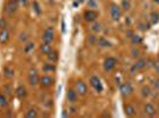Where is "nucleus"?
Listing matches in <instances>:
<instances>
[{"mask_svg": "<svg viewBox=\"0 0 159 118\" xmlns=\"http://www.w3.org/2000/svg\"><path fill=\"white\" fill-rule=\"evenodd\" d=\"M89 84H90V86L94 88L96 92L100 93V92L103 91V85L101 83V79L97 76H92L90 79H89Z\"/></svg>", "mask_w": 159, "mask_h": 118, "instance_id": "1", "label": "nucleus"}, {"mask_svg": "<svg viewBox=\"0 0 159 118\" xmlns=\"http://www.w3.org/2000/svg\"><path fill=\"white\" fill-rule=\"evenodd\" d=\"M118 64V60H116V58L114 57H108L105 59V62H103V68H105V71L106 72H111L113 71L115 66Z\"/></svg>", "mask_w": 159, "mask_h": 118, "instance_id": "2", "label": "nucleus"}, {"mask_svg": "<svg viewBox=\"0 0 159 118\" xmlns=\"http://www.w3.org/2000/svg\"><path fill=\"white\" fill-rule=\"evenodd\" d=\"M109 13H111V17L114 21H118L119 19L121 18V7L116 5V4H112L111 5V8H109Z\"/></svg>", "mask_w": 159, "mask_h": 118, "instance_id": "3", "label": "nucleus"}, {"mask_svg": "<svg viewBox=\"0 0 159 118\" xmlns=\"http://www.w3.org/2000/svg\"><path fill=\"white\" fill-rule=\"evenodd\" d=\"M75 90L77 92V95L80 96H86L88 92V86L83 80H77L75 83Z\"/></svg>", "mask_w": 159, "mask_h": 118, "instance_id": "4", "label": "nucleus"}, {"mask_svg": "<svg viewBox=\"0 0 159 118\" xmlns=\"http://www.w3.org/2000/svg\"><path fill=\"white\" fill-rule=\"evenodd\" d=\"M18 6H19V1H18V0H8L6 6H5V12L8 13V14H13L17 11Z\"/></svg>", "mask_w": 159, "mask_h": 118, "instance_id": "5", "label": "nucleus"}, {"mask_svg": "<svg viewBox=\"0 0 159 118\" xmlns=\"http://www.w3.org/2000/svg\"><path fill=\"white\" fill-rule=\"evenodd\" d=\"M120 92L124 97H130L133 93V87L130 83H122L120 85Z\"/></svg>", "mask_w": 159, "mask_h": 118, "instance_id": "6", "label": "nucleus"}, {"mask_svg": "<svg viewBox=\"0 0 159 118\" xmlns=\"http://www.w3.org/2000/svg\"><path fill=\"white\" fill-rule=\"evenodd\" d=\"M42 39H43V43H49L51 44V42L54 40V28L52 27H48L43 36H42Z\"/></svg>", "mask_w": 159, "mask_h": 118, "instance_id": "7", "label": "nucleus"}, {"mask_svg": "<svg viewBox=\"0 0 159 118\" xmlns=\"http://www.w3.org/2000/svg\"><path fill=\"white\" fill-rule=\"evenodd\" d=\"M146 65H147V60H146V59H144V58L138 59V60L135 62V64H133V66L131 67V72L134 73V72H137L139 70H143L144 67H146Z\"/></svg>", "mask_w": 159, "mask_h": 118, "instance_id": "8", "label": "nucleus"}, {"mask_svg": "<svg viewBox=\"0 0 159 118\" xmlns=\"http://www.w3.org/2000/svg\"><path fill=\"white\" fill-rule=\"evenodd\" d=\"M83 17H84V20H86V21H88V23H93V21H95L96 19H97L99 13H97L96 11H94V9H88V11L84 12Z\"/></svg>", "mask_w": 159, "mask_h": 118, "instance_id": "9", "label": "nucleus"}, {"mask_svg": "<svg viewBox=\"0 0 159 118\" xmlns=\"http://www.w3.org/2000/svg\"><path fill=\"white\" fill-rule=\"evenodd\" d=\"M124 111H125V115L128 116V117H133L137 115V110H135V107L130 104V103H125L124 104Z\"/></svg>", "mask_w": 159, "mask_h": 118, "instance_id": "10", "label": "nucleus"}, {"mask_svg": "<svg viewBox=\"0 0 159 118\" xmlns=\"http://www.w3.org/2000/svg\"><path fill=\"white\" fill-rule=\"evenodd\" d=\"M144 111H145V113H146L147 116H150V117H153V116L157 115L156 107H154V105L151 104V103H146V104H145V106H144Z\"/></svg>", "mask_w": 159, "mask_h": 118, "instance_id": "11", "label": "nucleus"}, {"mask_svg": "<svg viewBox=\"0 0 159 118\" xmlns=\"http://www.w3.org/2000/svg\"><path fill=\"white\" fill-rule=\"evenodd\" d=\"M67 99L69 103H75L77 101V92L74 88H68L67 91Z\"/></svg>", "mask_w": 159, "mask_h": 118, "instance_id": "12", "label": "nucleus"}, {"mask_svg": "<svg viewBox=\"0 0 159 118\" xmlns=\"http://www.w3.org/2000/svg\"><path fill=\"white\" fill-rule=\"evenodd\" d=\"M52 83H54V78H51L50 76H43L41 78V80H39V84H41L42 86H44V87L51 86Z\"/></svg>", "mask_w": 159, "mask_h": 118, "instance_id": "13", "label": "nucleus"}, {"mask_svg": "<svg viewBox=\"0 0 159 118\" xmlns=\"http://www.w3.org/2000/svg\"><path fill=\"white\" fill-rule=\"evenodd\" d=\"M10 39V33L6 28H3L1 31H0V43L1 44H6Z\"/></svg>", "mask_w": 159, "mask_h": 118, "instance_id": "14", "label": "nucleus"}, {"mask_svg": "<svg viewBox=\"0 0 159 118\" xmlns=\"http://www.w3.org/2000/svg\"><path fill=\"white\" fill-rule=\"evenodd\" d=\"M16 95H17V97L19 98V99H24V98L26 97V95H27V91H26V88L24 86H18L17 90H16Z\"/></svg>", "mask_w": 159, "mask_h": 118, "instance_id": "15", "label": "nucleus"}, {"mask_svg": "<svg viewBox=\"0 0 159 118\" xmlns=\"http://www.w3.org/2000/svg\"><path fill=\"white\" fill-rule=\"evenodd\" d=\"M97 45L100 46V47H111V46H112L111 42L107 40L105 37H101V38L97 39Z\"/></svg>", "mask_w": 159, "mask_h": 118, "instance_id": "16", "label": "nucleus"}, {"mask_svg": "<svg viewBox=\"0 0 159 118\" xmlns=\"http://www.w3.org/2000/svg\"><path fill=\"white\" fill-rule=\"evenodd\" d=\"M51 51H52V47H51V45L49 44V43H43L41 45V52L43 54H49Z\"/></svg>", "mask_w": 159, "mask_h": 118, "instance_id": "17", "label": "nucleus"}, {"mask_svg": "<svg viewBox=\"0 0 159 118\" xmlns=\"http://www.w3.org/2000/svg\"><path fill=\"white\" fill-rule=\"evenodd\" d=\"M39 80H41V78H39L38 74H29V83H30V85L35 86V85L39 84Z\"/></svg>", "mask_w": 159, "mask_h": 118, "instance_id": "18", "label": "nucleus"}, {"mask_svg": "<svg viewBox=\"0 0 159 118\" xmlns=\"http://www.w3.org/2000/svg\"><path fill=\"white\" fill-rule=\"evenodd\" d=\"M130 39H131V44L132 45H140L143 43V38L140 36H138V34H133Z\"/></svg>", "mask_w": 159, "mask_h": 118, "instance_id": "19", "label": "nucleus"}, {"mask_svg": "<svg viewBox=\"0 0 159 118\" xmlns=\"http://www.w3.org/2000/svg\"><path fill=\"white\" fill-rule=\"evenodd\" d=\"M46 56H48V60L50 62V63H52V64L58 60V53L56 51H51L50 53L46 54Z\"/></svg>", "mask_w": 159, "mask_h": 118, "instance_id": "20", "label": "nucleus"}, {"mask_svg": "<svg viewBox=\"0 0 159 118\" xmlns=\"http://www.w3.org/2000/svg\"><path fill=\"white\" fill-rule=\"evenodd\" d=\"M131 0H122L121 1V5H120V7H121V9H124V11H130L131 9Z\"/></svg>", "mask_w": 159, "mask_h": 118, "instance_id": "21", "label": "nucleus"}, {"mask_svg": "<svg viewBox=\"0 0 159 118\" xmlns=\"http://www.w3.org/2000/svg\"><path fill=\"white\" fill-rule=\"evenodd\" d=\"M141 96L145 97V98H147V97L151 96V88H150V86L145 85V86L141 87Z\"/></svg>", "mask_w": 159, "mask_h": 118, "instance_id": "22", "label": "nucleus"}, {"mask_svg": "<svg viewBox=\"0 0 159 118\" xmlns=\"http://www.w3.org/2000/svg\"><path fill=\"white\" fill-rule=\"evenodd\" d=\"M151 23L153 25H156V24L159 23V13L158 12H152L151 13Z\"/></svg>", "mask_w": 159, "mask_h": 118, "instance_id": "23", "label": "nucleus"}, {"mask_svg": "<svg viewBox=\"0 0 159 118\" xmlns=\"http://www.w3.org/2000/svg\"><path fill=\"white\" fill-rule=\"evenodd\" d=\"M101 30H102V26L100 23H94L92 25V31L95 32V33H99V32H101Z\"/></svg>", "mask_w": 159, "mask_h": 118, "instance_id": "24", "label": "nucleus"}, {"mask_svg": "<svg viewBox=\"0 0 159 118\" xmlns=\"http://www.w3.org/2000/svg\"><path fill=\"white\" fill-rule=\"evenodd\" d=\"M25 117H26V118H36V117H37V111H36L35 109H30V110L26 111Z\"/></svg>", "mask_w": 159, "mask_h": 118, "instance_id": "25", "label": "nucleus"}, {"mask_svg": "<svg viewBox=\"0 0 159 118\" xmlns=\"http://www.w3.org/2000/svg\"><path fill=\"white\" fill-rule=\"evenodd\" d=\"M43 70H44V72H51V71L54 72V71L56 70V66H55L52 63H51V64H46V65L43 67Z\"/></svg>", "mask_w": 159, "mask_h": 118, "instance_id": "26", "label": "nucleus"}, {"mask_svg": "<svg viewBox=\"0 0 159 118\" xmlns=\"http://www.w3.org/2000/svg\"><path fill=\"white\" fill-rule=\"evenodd\" d=\"M140 54H141V52H140V50L139 48H137V47H133L132 48V51H131V56L133 57V58H139L140 57Z\"/></svg>", "mask_w": 159, "mask_h": 118, "instance_id": "27", "label": "nucleus"}, {"mask_svg": "<svg viewBox=\"0 0 159 118\" xmlns=\"http://www.w3.org/2000/svg\"><path fill=\"white\" fill-rule=\"evenodd\" d=\"M5 76L7 77V78H11V77H13V70H12V68L11 67H5Z\"/></svg>", "mask_w": 159, "mask_h": 118, "instance_id": "28", "label": "nucleus"}, {"mask_svg": "<svg viewBox=\"0 0 159 118\" xmlns=\"http://www.w3.org/2000/svg\"><path fill=\"white\" fill-rule=\"evenodd\" d=\"M32 6H33V9L36 11V13L39 15V14H42V9L39 8V5H38V3L37 1H33L32 3Z\"/></svg>", "mask_w": 159, "mask_h": 118, "instance_id": "29", "label": "nucleus"}, {"mask_svg": "<svg viewBox=\"0 0 159 118\" xmlns=\"http://www.w3.org/2000/svg\"><path fill=\"white\" fill-rule=\"evenodd\" d=\"M7 105V99L4 95H0V106H6Z\"/></svg>", "mask_w": 159, "mask_h": 118, "instance_id": "30", "label": "nucleus"}, {"mask_svg": "<svg viewBox=\"0 0 159 118\" xmlns=\"http://www.w3.org/2000/svg\"><path fill=\"white\" fill-rule=\"evenodd\" d=\"M33 47H35V44H33V43H29V44L25 46V52H29V51L33 50Z\"/></svg>", "mask_w": 159, "mask_h": 118, "instance_id": "31", "label": "nucleus"}, {"mask_svg": "<svg viewBox=\"0 0 159 118\" xmlns=\"http://www.w3.org/2000/svg\"><path fill=\"white\" fill-rule=\"evenodd\" d=\"M6 25H7V21L5 20V19H4V18L0 19V30L6 28Z\"/></svg>", "mask_w": 159, "mask_h": 118, "instance_id": "32", "label": "nucleus"}, {"mask_svg": "<svg viewBox=\"0 0 159 118\" xmlns=\"http://www.w3.org/2000/svg\"><path fill=\"white\" fill-rule=\"evenodd\" d=\"M95 42H96L95 36H89V38H88V43H89V45H93Z\"/></svg>", "mask_w": 159, "mask_h": 118, "instance_id": "33", "label": "nucleus"}, {"mask_svg": "<svg viewBox=\"0 0 159 118\" xmlns=\"http://www.w3.org/2000/svg\"><path fill=\"white\" fill-rule=\"evenodd\" d=\"M18 1H19V5L23 7H26L29 5V0H18Z\"/></svg>", "mask_w": 159, "mask_h": 118, "instance_id": "34", "label": "nucleus"}, {"mask_svg": "<svg viewBox=\"0 0 159 118\" xmlns=\"http://www.w3.org/2000/svg\"><path fill=\"white\" fill-rule=\"evenodd\" d=\"M153 67H154V70L159 73V63H153Z\"/></svg>", "mask_w": 159, "mask_h": 118, "instance_id": "35", "label": "nucleus"}, {"mask_svg": "<svg viewBox=\"0 0 159 118\" xmlns=\"http://www.w3.org/2000/svg\"><path fill=\"white\" fill-rule=\"evenodd\" d=\"M89 6H93V8H95V6H96L95 0H90V1H89Z\"/></svg>", "mask_w": 159, "mask_h": 118, "instance_id": "36", "label": "nucleus"}, {"mask_svg": "<svg viewBox=\"0 0 159 118\" xmlns=\"http://www.w3.org/2000/svg\"><path fill=\"white\" fill-rule=\"evenodd\" d=\"M153 84H154V86L158 88V90H159V78H158V79H156L154 82H153Z\"/></svg>", "mask_w": 159, "mask_h": 118, "instance_id": "37", "label": "nucleus"}, {"mask_svg": "<svg viewBox=\"0 0 159 118\" xmlns=\"http://www.w3.org/2000/svg\"><path fill=\"white\" fill-rule=\"evenodd\" d=\"M133 34H134V33H133V32L131 31V30H128V31H127V33H126V36H127L128 38H131V37H132Z\"/></svg>", "mask_w": 159, "mask_h": 118, "instance_id": "38", "label": "nucleus"}, {"mask_svg": "<svg viewBox=\"0 0 159 118\" xmlns=\"http://www.w3.org/2000/svg\"><path fill=\"white\" fill-rule=\"evenodd\" d=\"M30 74H37V70H36V68H32V70H30Z\"/></svg>", "mask_w": 159, "mask_h": 118, "instance_id": "39", "label": "nucleus"}, {"mask_svg": "<svg viewBox=\"0 0 159 118\" xmlns=\"http://www.w3.org/2000/svg\"><path fill=\"white\" fill-rule=\"evenodd\" d=\"M69 112L75 113V112H76V109H75V107H70V109H69Z\"/></svg>", "mask_w": 159, "mask_h": 118, "instance_id": "40", "label": "nucleus"}, {"mask_svg": "<svg viewBox=\"0 0 159 118\" xmlns=\"http://www.w3.org/2000/svg\"><path fill=\"white\" fill-rule=\"evenodd\" d=\"M62 116H63V117H68V116H69V115H68V112H67V110H64V111H63Z\"/></svg>", "mask_w": 159, "mask_h": 118, "instance_id": "41", "label": "nucleus"}, {"mask_svg": "<svg viewBox=\"0 0 159 118\" xmlns=\"http://www.w3.org/2000/svg\"><path fill=\"white\" fill-rule=\"evenodd\" d=\"M153 3H156V4H158V5H159V0H153Z\"/></svg>", "mask_w": 159, "mask_h": 118, "instance_id": "42", "label": "nucleus"}, {"mask_svg": "<svg viewBox=\"0 0 159 118\" xmlns=\"http://www.w3.org/2000/svg\"><path fill=\"white\" fill-rule=\"evenodd\" d=\"M78 1H80V3H82V1H83V0H78Z\"/></svg>", "mask_w": 159, "mask_h": 118, "instance_id": "43", "label": "nucleus"}, {"mask_svg": "<svg viewBox=\"0 0 159 118\" xmlns=\"http://www.w3.org/2000/svg\"><path fill=\"white\" fill-rule=\"evenodd\" d=\"M158 63H159V54H158Z\"/></svg>", "mask_w": 159, "mask_h": 118, "instance_id": "44", "label": "nucleus"}, {"mask_svg": "<svg viewBox=\"0 0 159 118\" xmlns=\"http://www.w3.org/2000/svg\"><path fill=\"white\" fill-rule=\"evenodd\" d=\"M158 106H159V102H158Z\"/></svg>", "mask_w": 159, "mask_h": 118, "instance_id": "45", "label": "nucleus"}, {"mask_svg": "<svg viewBox=\"0 0 159 118\" xmlns=\"http://www.w3.org/2000/svg\"><path fill=\"white\" fill-rule=\"evenodd\" d=\"M88 1H90V0H88Z\"/></svg>", "mask_w": 159, "mask_h": 118, "instance_id": "46", "label": "nucleus"}]
</instances>
